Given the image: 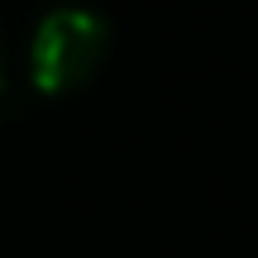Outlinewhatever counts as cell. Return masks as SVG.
Listing matches in <instances>:
<instances>
[{"instance_id": "cell-2", "label": "cell", "mask_w": 258, "mask_h": 258, "mask_svg": "<svg viewBox=\"0 0 258 258\" xmlns=\"http://www.w3.org/2000/svg\"><path fill=\"white\" fill-rule=\"evenodd\" d=\"M0 101H5V62H0Z\"/></svg>"}, {"instance_id": "cell-1", "label": "cell", "mask_w": 258, "mask_h": 258, "mask_svg": "<svg viewBox=\"0 0 258 258\" xmlns=\"http://www.w3.org/2000/svg\"><path fill=\"white\" fill-rule=\"evenodd\" d=\"M110 24L91 10H48L29 38V82L43 96H67L101 72Z\"/></svg>"}]
</instances>
